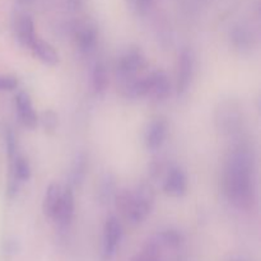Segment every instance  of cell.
Listing matches in <instances>:
<instances>
[{
	"label": "cell",
	"mask_w": 261,
	"mask_h": 261,
	"mask_svg": "<svg viewBox=\"0 0 261 261\" xmlns=\"http://www.w3.org/2000/svg\"><path fill=\"white\" fill-rule=\"evenodd\" d=\"M254 158L246 147L234 148L226 162L223 189L229 203L239 209H250L255 201Z\"/></svg>",
	"instance_id": "6da1fadb"
},
{
	"label": "cell",
	"mask_w": 261,
	"mask_h": 261,
	"mask_svg": "<svg viewBox=\"0 0 261 261\" xmlns=\"http://www.w3.org/2000/svg\"><path fill=\"white\" fill-rule=\"evenodd\" d=\"M154 201V189L149 184H142L135 190H132V200L125 218L133 224L142 223L152 213Z\"/></svg>",
	"instance_id": "7a4b0ae2"
},
{
	"label": "cell",
	"mask_w": 261,
	"mask_h": 261,
	"mask_svg": "<svg viewBox=\"0 0 261 261\" xmlns=\"http://www.w3.org/2000/svg\"><path fill=\"white\" fill-rule=\"evenodd\" d=\"M147 60L139 47H127L117 59L116 75L120 82V88L129 84L133 79L137 78V74L144 69Z\"/></svg>",
	"instance_id": "3957f363"
},
{
	"label": "cell",
	"mask_w": 261,
	"mask_h": 261,
	"mask_svg": "<svg viewBox=\"0 0 261 261\" xmlns=\"http://www.w3.org/2000/svg\"><path fill=\"white\" fill-rule=\"evenodd\" d=\"M122 239V226L119 218L115 216L109 217L103 226V239H102V256L110 260L116 254Z\"/></svg>",
	"instance_id": "277c9868"
},
{
	"label": "cell",
	"mask_w": 261,
	"mask_h": 261,
	"mask_svg": "<svg viewBox=\"0 0 261 261\" xmlns=\"http://www.w3.org/2000/svg\"><path fill=\"white\" fill-rule=\"evenodd\" d=\"M194 68H195V58L194 53L190 48H184L178 58V70H177V89L178 96H182L190 87L194 75Z\"/></svg>",
	"instance_id": "5b68a950"
},
{
	"label": "cell",
	"mask_w": 261,
	"mask_h": 261,
	"mask_svg": "<svg viewBox=\"0 0 261 261\" xmlns=\"http://www.w3.org/2000/svg\"><path fill=\"white\" fill-rule=\"evenodd\" d=\"M74 209H75V203H74L73 188L66 186L61 191L60 201H59L58 208H56L55 214L53 217V221L60 228H66V227L70 226L74 218Z\"/></svg>",
	"instance_id": "8992f818"
},
{
	"label": "cell",
	"mask_w": 261,
	"mask_h": 261,
	"mask_svg": "<svg viewBox=\"0 0 261 261\" xmlns=\"http://www.w3.org/2000/svg\"><path fill=\"white\" fill-rule=\"evenodd\" d=\"M163 191L171 198H182L188 191V177L182 168L172 166L163 181Z\"/></svg>",
	"instance_id": "52a82bcc"
},
{
	"label": "cell",
	"mask_w": 261,
	"mask_h": 261,
	"mask_svg": "<svg viewBox=\"0 0 261 261\" xmlns=\"http://www.w3.org/2000/svg\"><path fill=\"white\" fill-rule=\"evenodd\" d=\"M168 134V122L163 117H155L147 125L144 132L145 147L149 150H158Z\"/></svg>",
	"instance_id": "ba28073f"
},
{
	"label": "cell",
	"mask_w": 261,
	"mask_h": 261,
	"mask_svg": "<svg viewBox=\"0 0 261 261\" xmlns=\"http://www.w3.org/2000/svg\"><path fill=\"white\" fill-rule=\"evenodd\" d=\"M15 107H17L18 117L24 127L35 130L38 125V116L33 109L32 99L27 92H19L15 97Z\"/></svg>",
	"instance_id": "9c48e42d"
},
{
	"label": "cell",
	"mask_w": 261,
	"mask_h": 261,
	"mask_svg": "<svg viewBox=\"0 0 261 261\" xmlns=\"http://www.w3.org/2000/svg\"><path fill=\"white\" fill-rule=\"evenodd\" d=\"M97 37H98V32L93 24H89V23L81 24L75 31L76 47L81 53L89 54L96 47Z\"/></svg>",
	"instance_id": "30bf717a"
},
{
	"label": "cell",
	"mask_w": 261,
	"mask_h": 261,
	"mask_svg": "<svg viewBox=\"0 0 261 261\" xmlns=\"http://www.w3.org/2000/svg\"><path fill=\"white\" fill-rule=\"evenodd\" d=\"M31 50L33 51L35 56L41 63L47 66H55L60 60V56H59L55 47L40 37L35 38L32 46H31Z\"/></svg>",
	"instance_id": "8fae6325"
},
{
	"label": "cell",
	"mask_w": 261,
	"mask_h": 261,
	"mask_svg": "<svg viewBox=\"0 0 261 261\" xmlns=\"http://www.w3.org/2000/svg\"><path fill=\"white\" fill-rule=\"evenodd\" d=\"M152 75V87L149 96L154 101H165L171 94V82L167 74L162 70H155L150 73Z\"/></svg>",
	"instance_id": "7c38bea8"
},
{
	"label": "cell",
	"mask_w": 261,
	"mask_h": 261,
	"mask_svg": "<svg viewBox=\"0 0 261 261\" xmlns=\"http://www.w3.org/2000/svg\"><path fill=\"white\" fill-rule=\"evenodd\" d=\"M166 251H170V250L165 249V247L160 244L157 237L152 236L150 239H148L147 242H145L142 251H140L137 256H134V259L132 261H166Z\"/></svg>",
	"instance_id": "4fadbf2b"
},
{
	"label": "cell",
	"mask_w": 261,
	"mask_h": 261,
	"mask_svg": "<svg viewBox=\"0 0 261 261\" xmlns=\"http://www.w3.org/2000/svg\"><path fill=\"white\" fill-rule=\"evenodd\" d=\"M61 191H63V188L56 182L50 184V186L46 189L45 196H43L42 200V212L47 218L53 219L59 201H60Z\"/></svg>",
	"instance_id": "5bb4252c"
},
{
	"label": "cell",
	"mask_w": 261,
	"mask_h": 261,
	"mask_svg": "<svg viewBox=\"0 0 261 261\" xmlns=\"http://www.w3.org/2000/svg\"><path fill=\"white\" fill-rule=\"evenodd\" d=\"M17 33H18V42L20 46L25 48H31L33 41L36 38L35 33V23L30 15H23L19 20H18L17 25Z\"/></svg>",
	"instance_id": "9a60e30c"
},
{
	"label": "cell",
	"mask_w": 261,
	"mask_h": 261,
	"mask_svg": "<svg viewBox=\"0 0 261 261\" xmlns=\"http://www.w3.org/2000/svg\"><path fill=\"white\" fill-rule=\"evenodd\" d=\"M88 170V157L84 152L76 154L70 171V185L69 186H81L84 181Z\"/></svg>",
	"instance_id": "2e32d148"
},
{
	"label": "cell",
	"mask_w": 261,
	"mask_h": 261,
	"mask_svg": "<svg viewBox=\"0 0 261 261\" xmlns=\"http://www.w3.org/2000/svg\"><path fill=\"white\" fill-rule=\"evenodd\" d=\"M109 71L103 63H97L92 71V87H93L94 93L101 96L107 91L109 87Z\"/></svg>",
	"instance_id": "e0dca14e"
},
{
	"label": "cell",
	"mask_w": 261,
	"mask_h": 261,
	"mask_svg": "<svg viewBox=\"0 0 261 261\" xmlns=\"http://www.w3.org/2000/svg\"><path fill=\"white\" fill-rule=\"evenodd\" d=\"M158 241L161 242L162 246H165L167 250H171V251H175V250H178L184 245V239L182 233L176 229H166V231H161L155 234Z\"/></svg>",
	"instance_id": "ac0fdd59"
},
{
	"label": "cell",
	"mask_w": 261,
	"mask_h": 261,
	"mask_svg": "<svg viewBox=\"0 0 261 261\" xmlns=\"http://www.w3.org/2000/svg\"><path fill=\"white\" fill-rule=\"evenodd\" d=\"M231 40L234 47L239 48V50H249L252 46L254 36L247 28L240 25V27L233 28L231 33Z\"/></svg>",
	"instance_id": "d6986e66"
},
{
	"label": "cell",
	"mask_w": 261,
	"mask_h": 261,
	"mask_svg": "<svg viewBox=\"0 0 261 261\" xmlns=\"http://www.w3.org/2000/svg\"><path fill=\"white\" fill-rule=\"evenodd\" d=\"M116 182H115V178L111 175H106L102 180L101 185H99V191H98V198L101 204L106 205L110 201L114 200V196L116 194Z\"/></svg>",
	"instance_id": "ffe728a7"
},
{
	"label": "cell",
	"mask_w": 261,
	"mask_h": 261,
	"mask_svg": "<svg viewBox=\"0 0 261 261\" xmlns=\"http://www.w3.org/2000/svg\"><path fill=\"white\" fill-rule=\"evenodd\" d=\"M38 121H41V125L43 126L45 132L54 133L59 125V117L55 111H53V110H46V111H43L41 114V117L38 119Z\"/></svg>",
	"instance_id": "44dd1931"
},
{
	"label": "cell",
	"mask_w": 261,
	"mask_h": 261,
	"mask_svg": "<svg viewBox=\"0 0 261 261\" xmlns=\"http://www.w3.org/2000/svg\"><path fill=\"white\" fill-rule=\"evenodd\" d=\"M5 144H7L8 157L9 160H13L17 155V139H15L14 133L10 129H7L5 132Z\"/></svg>",
	"instance_id": "7402d4cb"
},
{
	"label": "cell",
	"mask_w": 261,
	"mask_h": 261,
	"mask_svg": "<svg viewBox=\"0 0 261 261\" xmlns=\"http://www.w3.org/2000/svg\"><path fill=\"white\" fill-rule=\"evenodd\" d=\"M18 87V79L13 75H0V92L13 91Z\"/></svg>",
	"instance_id": "603a6c76"
},
{
	"label": "cell",
	"mask_w": 261,
	"mask_h": 261,
	"mask_svg": "<svg viewBox=\"0 0 261 261\" xmlns=\"http://www.w3.org/2000/svg\"><path fill=\"white\" fill-rule=\"evenodd\" d=\"M153 3H154V0H135L134 9H137L138 12L144 14V13H147L150 9Z\"/></svg>",
	"instance_id": "cb8c5ba5"
},
{
	"label": "cell",
	"mask_w": 261,
	"mask_h": 261,
	"mask_svg": "<svg viewBox=\"0 0 261 261\" xmlns=\"http://www.w3.org/2000/svg\"><path fill=\"white\" fill-rule=\"evenodd\" d=\"M84 5V0H66V7L71 12H76V10L82 9Z\"/></svg>",
	"instance_id": "d4e9b609"
},
{
	"label": "cell",
	"mask_w": 261,
	"mask_h": 261,
	"mask_svg": "<svg viewBox=\"0 0 261 261\" xmlns=\"http://www.w3.org/2000/svg\"><path fill=\"white\" fill-rule=\"evenodd\" d=\"M31 2H33V0H18V3H19V4H28V3H31Z\"/></svg>",
	"instance_id": "484cf974"
},
{
	"label": "cell",
	"mask_w": 261,
	"mask_h": 261,
	"mask_svg": "<svg viewBox=\"0 0 261 261\" xmlns=\"http://www.w3.org/2000/svg\"><path fill=\"white\" fill-rule=\"evenodd\" d=\"M126 2H127V4L130 5V7L134 8V5H135V0H126Z\"/></svg>",
	"instance_id": "4316f807"
},
{
	"label": "cell",
	"mask_w": 261,
	"mask_h": 261,
	"mask_svg": "<svg viewBox=\"0 0 261 261\" xmlns=\"http://www.w3.org/2000/svg\"><path fill=\"white\" fill-rule=\"evenodd\" d=\"M231 261H246V260L241 259V257H236V259H233V260H231Z\"/></svg>",
	"instance_id": "83f0119b"
}]
</instances>
